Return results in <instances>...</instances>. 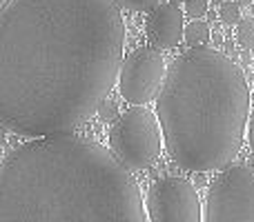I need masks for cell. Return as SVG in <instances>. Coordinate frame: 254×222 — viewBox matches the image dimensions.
Wrapping results in <instances>:
<instances>
[{
    "instance_id": "cell-15",
    "label": "cell",
    "mask_w": 254,
    "mask_h": 222,
    "mask_svg": "<svg viewBox=\"0 0 254 222\" xmlns=\"http://www.w3.org/2000/svg\"><path fill=\"white\" fill-rule=\"evenodd\" d=\"M248 142H250V149L254 151V111L250 116V125H248Z\"/></svg>"
},
{
    "instance_id": "cell-6",
    "label": "cell",
    "mask_w": 254,
    "mask_h": 222,
    "mask_svg": "<svg viewBox=\"0 0 254 222\" xmlns=\"http://www.w3.org/2000/svg\"><path fill=\"white\" fill-rule=\"evenodd\" d=\"M149 222H203L198 191L190 180L167 176L149 187L145 198Z\"/></svg>"
},
{
    "instance_id": "cell-9",
    "label": "cell",
    "mask_w": 254,
    "mask_h": 222,
    "mask_svg": "<svg viewBox=\"0 0 254 222\" xmlns=\"http://www.w3.org/2000/svg\"><path fill=\"white\" fill-rule=\"evenodd\" d=\"M210 38H212V31H210V27H207V22L194 20V22H190V25L185 27V43H188L192 49L194 47H203Z\"/></svg>"
},
{
    "instance_id": "cell-5",
    "label": "cell",
    "mask_w": 254,
    "mask_h": 222,
    "mask_svg": "<svg viewBox=\"0 0 254 222\" xmlns=\"http://www.w3.org/2000/svg\"><path fill=\"white\" fill-rule=\"evenodd\" d=\"M203 222H254V167L232 165L212 180Z\"/></svg>"
},
{
    "instance_id": "cell-20",
    "label": "cell",
    "mask_w": 254,
    "mask_h": 222,
    "mask_svg": "<svg viewBox=\"0 0 254 222\" xmlns=\"http://www.w3.org/2000/svg\"><path fill=\"white\" fill-rule=\"evenodd\" d=\"M252 96H254V89H252Z\"/></svg>"
},
{
    "instance_id": "cell-2",
    "label": "cell",
    "mask_w": 254,
    "mask_h": 222,
    "mask_svg": "<svg viewBox=\"0 0 254 222\" xmlns=\"http://www.w3.org/2000/svg\"><path fill=\"white\" fill-rule=\"evenodd\" d=\"M0 222H149L131 171L80 135L38 138L0 167Z\"/></svg>"
},
{
    "instance_id": "cell-13",
    "label": "cell",
    "mask_w": 254,
    "mask_h": 222,
    "mask_svg": "<svg viewBox=\"0 0 254 222\" xmlns=\"http://www.w3.org/2000/svg\"><path fill=\"white\" fill-rule=\"evenodd\" d=\"M207 11V0H190L188 2V16L192 18H201Z\"/></svg>"
},
{
    "instance_id": "cell-1",
    "label": "cell",
    "mask_w": 254,
    "mask_h": 222,
    "mask_svg": "<svg viewBox=\"0 0 254 222\" xmlns=\"http://www.w3.org/2000/svg\"><path fill=\"white\" fill-rule=\"evenodd\" d=\"M119 0H9L0 11V120L16 135H69L123 69Z\"/></svg>"
},
{
    "instance_id": "cell-12",
    "label": "cell",
    "mask_w": 254,
    "mask_h": 222,
    "mask_svg": "<svg viewBox=\"0 0 254 222\" xmlns=\"http://www.w3.org/2000/svg\"><path fill=\"white\" fill-rule=\"evenodd\" d=\"M119 4L131 11H152L158 7V0H119Z\"/></svg>"
},
{
    "instance_id": "cell-11",
    "label": "cell",
    "mask_w": 254,
    "mask_h": 222,
    "mask_svg": "<svg viewBox=\"0 0 254 222\" xmlns=\"http://www.w3.org/2000/svg\"><path fill=\"white\" fill-rule=\"evenodd\" d=\"M219 18L225 22V25H239V22L243 20L241 18V4L239 2H223L219 9Z\"/></svg>"
},
{
    "instance_id": "cell-17",
    "label": "cell",
    "mask_w": 254,
    "mask_h": 222,
    "mask_svg": "<svg viewBox=\"0 0 254 222\" xmlns=\"http://www.w3.org/2000/svg\"><path fill=\"white\" fill-rule=\"evenodd\" d=\"M237 2H239V4H250L252 0H237Z\"/></svg>"
},
{
    "instance_id": "cell-19",
    "label": "cell",
    "mask_w": 254,
    "mask_h": 222,
    "mask_svg": "<svg viewBox=\"0 0 254 222\" xmlns=\"http://www.w3.org/2000/svg\"><path fill=\"white\" fill-rule=\"evenodd\" d=\"M9 2V0H0V7H4V4H7Z\"/></svg>"
},
{
    "instance_id": "cell-4",
    "label": "cell",
    "mask_w": 254,
    "mask_h": 222,
    "mask_svg": "<svg viewBox=\"0 0 254 222\" xmlns=\"http://www.w3.org/2000/svg\"><path fill=\"white\" fill-rule=\"evenodd\" d=\"M161 122L145 107H131L110 129V149L129 171L147 169L161 156Z\"/></svg>"
},
{
    "instance_id": "cell-14",
    "label": "cell",
    "mask_w": 254,
    "mask_h": 222,
    "mask_svg": "<svg viewBox=\"0 0 254 222\" xmlns=\"http://www.w3.org/2000/svg\"><path fill=\"white\" fill-rule=\"evenodd\" d=\"M116 111H119V107H116L114 100H105L101 105V109H98V116H101V120H110V118L116 116Z\"/></svg>"
},
{
    "instance_id": "cell-18",
    "label": "cell",
    "mask_w": 254,
    "mask_h": 222,
    "mask_svg": "<svg viewBox=\"0 0 254 222\" xmlns=\"http://www.w3.org/2000/svg\"><path fill=\"white\" fill-rule=\"evenodd\" d=\"M174 4H179V2H190V0H172Z\"/></svg>"
},
{
    "instance_id": "cell-7",
    "label": "cell",
    "mask_w": 254,
    "mask_h": 222,
    "mask_svg": "<svg viewBox=\"0 0 254 222\" xmlns=\"http://www.w3.org/2000/svg\"><path fill=\"white\" fill-rule=\"evenodd\" d=\"M165 58L154 47H140L125 58L119 76V91L131 105H147L161 96L165 85Z\"/></svg>"
},
{
    "instance_id": "cell-16",
    "label": "cell",
    "mask_w": 254,
    "mask_h": 222,
    "mask_svg": "<svg viewBox=\"0 0 254 222\" xmlns=\"http://www.w3.org/2000/svg\"><path fill=\"white\" fill-rule=\"evenodd\" d=\"M212 38H214V44H223V34L214 31V36H212Z\"/></svg>"
},
{
    "instance_id": "cell-8",
    "label": "cell",
    "mask_w": 254,
    "mask_h": 222,
    "mask_svg": "<svg viewBox=\"0 0 254 222\" xmlns=\"http://www.w3.org/2000/svg\"><path fill=\"white\" fill-rule=\"evenodd\" d=\"M145 31L147 38L152 40L156 47L172 49L185 38V27H183V11L179 4L174 2H161L156 9H152L145 22Z\"/></svg>"
},
{
    "instance_id": "cell-10",
    "label": "cell",
    "mask_w": 254,
    "mask_h": 222,
    "mask_svg": "<svg viewBox=\"0 0 254 222\" xmlns=\"http://www.w3.org/2000/svg\"><path fill=\"white\" fill-rule=\"evenodd\" d=\"M237 40L241 47L250 49L254 47V18H243L241 22L237 25Z\"/></svg>"
},
{
    "instance_id": "cell-3",
    "label": "cell",
    "mask_w": 254,
    "mask_h": 222,
    "mask_svg": "<svg viewBox=\"0 0 254 222\" xmlns=\"http://www.w3.org/2000/svg\"><path fill=\"white\" fill-rule=\"evenodd\" d=\"M248 113L246 74L216 49H188L167 67L156 116L179 167L196 174L228 169L246 142Z\"/></svg>"
}]
</instances>
